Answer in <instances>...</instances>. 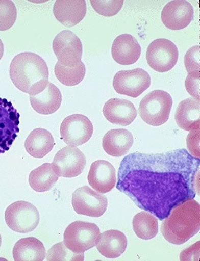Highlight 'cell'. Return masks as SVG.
Here are the masks:
<instances>
[{
    "label": "cell",
    "instance_id": "obj_1",
    "mask_svg": "<svg viewBox=\"0 0 200 261\" xmlns=\"http://www.w3.org/2000/svg\"><path fill=\"white\" fill-rule=\"evenodd\" d=\"M199 159L186 149L134 152L120 164L116 188L136 206L163 221L179 204L199 194Z\"/></svg>",
    "mask_w": 200,
    "mask_h": 261
},
{
    "label": "cell",
    "instance_id": "obj_2",
    "mask_svg": "<svg viewBox=\"0 0 200 261\" xmlns=\"http://www.w3.org/2000/svg\"><path fill=\"white\" fill-rule=\"evenodd\" d=\"M10 76L14 86L30 96L41 93L49 83V72L45 60L31 52L14 57L10 66Z\"/></svg>",
    "mask_w": 200,
    "mask_h": 261
},
{
    "label": "cell",
    "instance_id": "obj_3",
    "mask_svg": "<svg viewBox=\"0 0 200 261\" xmlns=\"http://www.w3.org/2000/svg\"><path fill=\"white\" fill-rule=\"evenodd\" d=\"M200 206L194 199L179 204L162 221L161 232L164 239L181 245L199 232Z\"/></svg>",
    "mask_w": 200,
    "mask_h": 261
},
{
    "label": "cell",
    "instance_id": "obj_4",
    "mask_svg": "<svg viewBox=\"0 0 200 261\" xmlns=\"http://www.w3.org/2000/svg\"><path fill=\"white\" fill-rule=\"evenodd\" d=\"M172 103V98L168 92L155 90L141 99L138 113L148 125L160 126L169 118Z\"/></svg>",
    "mask_w": 200,
    "mask_h": 261
},
{
    "label": "cell",
    "instance_id": "obj_5",
    "mask_svg": "<svg viewBox=\"0 0 200 261\" xmlns=\"http://www.w3.org/2000/svg\"><path fill=\"white\" fill-rule=\"evenodd\" d=\"M99 234V228L95 223L77 221L64 231V243L71 252L84 253L96 245Z\"/></svg>",
    "mask_w": 200,
    "mask_h": 261
},
{
    "label": "cell",
    "instance_id": "obj_6",
    "mask_svg": "<svg viewBox=\"0 0 200 261\" xmlns=\"http://www.w3.org/2000/svg\"><path fill=\"white\" fill-rule=\"evenodd\" d=\"M5 221L8 227L14 232L27 233L38 226L39 212L31 202L18 201L11 204L6 210Z\"/></svg>",
    "mask_w": 200,
    "mask_h": 261
},
{
    "label": "cell",
    "instance_id": "obj_7",
    "mask_svg": "<svg viewBox=\"0 0 200 261\" xmlns=\"http://www.w3.org/2000/svg\"><path fill=\"white\" fill-rule=\"evenodd\" d=\"M53 49L61 65L74 68L81 62L83 45L81 39L71 31L57 34L53 42Z\"/></svg>",
    "mask_w": 200,
    "mask_h": 261
},
{
    "label": "cell",
    "instance_id": "obj_8",
    "mask_svg": "<svg viewBox=\"0 0 200 261\" xmlns=\"http://www.w3.org/2000/svg\"><path fill=\"white\" fill-rule=\"evenodd\" d=\"M179 51L177 45L164 38L154 40L147 48L146 61L158 72L170 71L177 65Z\"/></svg>",
    "mask_w": 200,
    "mask_h": 261
},
{
    "label": "cell",
    "instance_id": "obj_9",
    "mask_svg": "<svg viewBox=\"0 0 200 261\" xmlns=\"http://www.w3.org/2000/svg\"><path fill=\"white\" fill-rule=\"evenodd\" d=\"M151 84L149 74L142 68L119 71L114 75L113 87L120 95L137 98Z\"/></svg>",
    "mask_w": 200,
    "mask_h": 261
},
{
    "label": "cell",
    "instance_id": "obj_10",
    "mask_svg": "<svg viewBox=\"0 0 200 261\" xmlns=\"http://www.w3.org/2000/svg\"><path fill=\"white\" fill-rule=\"evenodd\" d=\"M71 205L78 215L98 218L107 211L108 201L105 195L84 186L72 194Z\"/></svg>",
    "mask_w": 200,
    "mask_h": 261
},
{
    "label": "cell",
    "instance_id": "obj_11",
    "mask_svg": "<svg viewBox=\"0 0 200 261\" xmlns=\"http://www.w3.org/2000/svg\"><path fill=\"white\" fill-rule=\"evenodd\" d=\"M61 138L68 146L78 147L91 139L93 125L89 118L80 114L70 115L61 123Z\"/></svg>",
    "mask_w": 200,
    "mask_h": 261
},
{
    "label": "cell",
    "instance_id": "obj_12",
    "mask_svg": "<svg viewBox=\"0 0 200 261\" xmlns=\"http://www.w3.org/2000/svg\"><path fill=\"white\" fill-rule=\"evenodd\" d=\"M86 166L85 155L77 147L66 146L57 152L52 168L58 177H77Z\"/></svg>",
    "mask_w": 200,
    "mask_h": 261
},
{
    "label": "cell",
    "instance_id": "obj_13",
    "mask_svg": "<svg viewBox=\"0 0 200 261\" xmlns=\"http://www.w3.org/2000/svg\"><path fill=\"white\" fill-rule=\"evenodd\" d=\"M194 17L192 5L185 0H173L164 6L161 12L164 25L172 31H180L189 25Z\"/></svg>",
    "mask_w": 200,
    "mask_h": 261
},
{
    "label": "cell",
    "instance_id": "obj_14",
    "mask_svg": "<svg viewBox=\"0 0 200 261\" xmlns=\"http://www.w3.org/2000/svg\"><path fill=\"white\" fill-rule=\"evenodd\" d=\"M88 180L91 188L100 194L111 192L116 186V172L108 161L98 160L93 162L88 172Z\"/></svg>",
    "mask_w": 200,
    "mask_h": 261
},
{
    "label": "cell",
    "instance_id": "obj_15",
    "mask_svg": "<svg viewBox=\"0 0 200 261\" xmlns=\"http://www.w3.org/2000/svg\"><path fill=\"white\" fill-rule=\"evenodd\" d=\"M86 13L85 0H57L54 4V16L64 27H75L84 19Z\"/></svg>",
    "mask_w": 200,
    "mask_h": 261
},
{
    "label": "cell",
    "instance_id": "obj_16",
    "mask_svg": "<svg viewBox=\"0 0 200 261\" xmlns=\"http://www.w3.org/2000/svg\"><path fill=\"white\" fill-rule=\"evenodd\" d=\"M111 54L113 59L119 65H133L141 57V45L131 34H121L114 39Z\"/></svg>",
    "mask_w": 200,
    "mask_h": 261
},
{
    "label": "cell",
    "instance_id": "obj_17",
    "mask_svg": "<svg viewBox=\"0 0 200 261\" xmlns=\"http://www.w3.org/2000/svg\"><path fill=\"white\" fill-rule=\"evenodd\" d=\"M104 117L115 125H131L138 115V111L131 101L121 98H111L106 102L103 109Z\"/></svg>",
    "mask_w": 200,
    "mask_h": 261
},
{
    "label": "cell",
    "instance_id": "obj_18",
    "mask_svg": "<svg viewBox=\"0 0 200 261\" xmlns=\"http://www.w3.org/2000/svg\"><path fill=\"white\" fill-rule=\"evenodd\" d=\"M128 242L123 232L121 231H105L98 235L96 245L99 253L108 259H116L124 253Z\"/></svg>",
    "mask_w": 200,
    "mask_h": 261
},
{
    "label": "cell",
    "instance_id": "obj_19",
    "mask_svg": "<svg viewBox=\"0 0 200 261\" xmlns=\"http://www.w3.org/2000/svg\"><path fill=\"white\" fill-rule=\"evenodd\" d=\"M103 148L108 155L120 158L127 155L134 144V137L125 129H111L103 138Z\"/></svg>",
    "mask_w": 200,
    "mask_h": 261
},
{
    "label": "cell",
    "instance_id": "obj_20",
    "mask_svg": "<svg viewBox=\"0 0 200 261\" xmlns=\"http://www.w3.org/2000/svg\"><path fill=\"white\" fill-rule=\"evenodd\" d=\"M33 109L41 115H51L59 109L62 102V95L59 88L48 83L41 93L30 96Z\"/></svg>",
    "mask_w": 200,
    "mask_h": 261
},
{
    "label": "cell",
    "instance_id": "obj_21",
    "mask_svg": "<svg viewBox=\"0 0 200 261\" xmlns=\"http://www.w3.org/2000/svg\"><path fill=\"white\" fill-rule=\"evenodd\" d=\"M175 119L178 126L184 130L199 129V100L195 98H187L181 101L176 111Z\"/></svg>",
    "mask_w": 200,
    "mask_h": 261
},
{
    "label": "cell",
    "instance_id": "obj_22",
    "mask_svg": "<svg viewBox=\"0 0 200 261\" xmlns=\"http://www.w3.org/2000/svg\"><path fill=\"white\" fill-rule=\"evenodd\" d=\"M45 245L36 238H21L13 248L14 261H42L45 259Z\"/></svg>",
    "mask_w": 200,
    "mask_h": 261
},
{
    "label": "cell",
    "instance_id": "obj_23",
    "mask_svg": "<svg viewBox=\"0 0 200 261\" xmlns=\"http://www.w3.org/2000/svg\"><path fill=\"white\" fill-rule=\"evenodd\" d=\"M54 138L51 133L43 128L34 129L25 142L27 152L34 158H43L54 149Z\"/></svg>",
    "mask_w": 200,
    "mask_h": 261
},
{
    "label": "cell",
    "instance_id": "obj_24",
    "mask_svg": "<svg viewBox=\"0 0 200 261\" xmlns=\"http://www.w3.org/2000/svg\"><path fill=\"white\" fill-rule=\"evenodd\" d=\"M59 177L54 172L52 165L45 163L30 173L29 184L34 191L45 192L52 189Z\"/></svg>",
    "mask_w": 200,
    "mask_h": 261
},
{
    "label": "cell",
    "instance_id": "obj_25",
    "mask_svg": "<svg viewBox=\"0 0 200 261\" xmlns=\"http://www.w3.org/2000/svg\"><path fill=\"white\" fill-rule=\"evenodd\" d=\"M133 229L140 239H153L158 233V219L152 214L142 211L134 217Z\"/></svg>",
    "mask_w": 200,
    "mask_h": 261
},
{
    "label": "cell",
    "instance_id": "obj_26",
    "mask_svg": "<svg viewBox=\"0 0 200 261\" xmlns=\"http://www.w3.org/2000/svg\"><path fill=\"white\" fill-rule=\"evenodd\" d=\"M54 72L60 83L65 86L73 87L82 82L84 79L86 74L85 65L81 61L77 67L69 68L57 62L54 68Z\"/></svg>",
    "mask_w": 200,
    "mask_h": 261
},
{
    "label": "cell",
    "instance_id": "obj_27",
    "mask_svg": "<svg viewBox=\"0 0 200 261\" xmlns=\"http://www.w3.org/2000/svg\"><path fill=\"white\" fill-rule=\"evenodd\" d=\"M48 261H84V253L77 254L68 249L64 242L56 244L47 252Z\"/></svg>",
    "mask_w": 200,
    "mask_h": 261
},
{
    "label": "cell",
    "instance_id": "obj_28",
    "mask_svg": "<svg viewBox=\"0 0 200 261\" xmlns=\"http://www.w3.org/2000/svg\"><path fill=\"white\" fill-rule=\"evenodd\" d=\"M17 9L11 0H0V31L11 29L16 22Z\"/></svg>",
    "mask_w": 200,
    "mask_h": 261
},
{
    "label": "cell",
    "instance_id": "obj_29",
    "mask_svg": "<svg viewBox=\"0 0 200 261\" xmlns=\"http://www.w3.org/2000/svg\"><path fill=\"white\" fill-rule=\"evenodd\" d=\"M91 6L99 15L111 17L117 15L123 6V0H91Z\"/></svg>",
    "mask_w": 200,
    "mask_h": 261
},
{
    "label": "cell",
    "instance_id": "obj_30",
    "mask_svg": "<svg viewBox=\"0 0 200 261\" xmlns=\"http://www.w3.org/2000/svg\"><path fill=\"white\" fill-rule=\"evenodd\" d=\"M200 46L195 45L191 47L186 53L184 57V65L188 73L200 69Z\"/></svg>",
    "mask_w": 200,
    "mask_h": 261
},
{
    "label": "cell",
    "instance_id": "obj_31",
    "mask_svg": "<svg viewBox=\"0 0 200 261\" xmlns=\"http://www.w3.org/2000/svg\"><path fill=\"white\" fill-rule=\"evenodd\" d=\"M199 87H200V72L199 71L188 73L186 78L185 88L188 93L194 97L197 100H199Z\"/></svg>",
    "mask_w": 200,
    "mask_h": 261
},
{
    "label": "cell",
    "instance_id": "obj_32",
    "mask_svg": "<svg viewBox=\"0 0 200 261\" xmlns=\"http://www.w3.org/2000/svg\"><path fill=\"white\" fill-rule=\"evenodd\" d=\"M199 129L190 131L187 138V147L193 158L199 159Z\"/></svg>",
    "mask_w": 200,
    "mask_h": 261
},
{
    "label": "cell",
    "instance_id": "obj_33",
    "mask_svg": "<svg viewBox=\"0 0 200 261\" xmlns=\"http://www.w3.org/2000/svg\"><path fill=\"white\" fill-rule=\"evenodd\" d=\"M4 54V45L2 40L0 39V60L2 59Z\"/></svg>",
    "mask_w": 200,
    "mask_h": 261
},
{
    "label": "cell",
    "instance_id": "obj_34",
    "mask_svg": "<svg viewBox=\"0 0 200 261\" xmlns=\"http://www.w3.org/2000/svg\"><path fill=\"white\" fill-rule=\"evenodd\" d=\"M2 245V238H1V235H0V246Z\"/></svg>",
    "mask_w": 200,
    "mask_h": 261
}]
</instances>
